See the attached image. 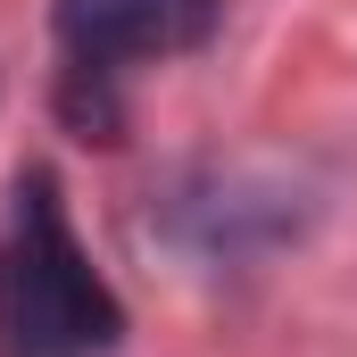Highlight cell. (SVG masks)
Here are the masks:
<instances>
[{"instance_id": "6da1fadb", "label": "cell", "mask_w": 357, "mask_h": 357, "mask_svg": "<svg viewBox=\"0 0 357 357\" xmlns=\"http://www.w3.org/2000/svg\"><path fill=\"white\" fill-rule=\"evenodd\" d=\"M116 333L125 307L75 241L59 183L33 167L0 216V357H108Z\"/></svg>"}, {"instance_id": "7a4b0ae2", "label": "cell", "mask_w": 357, "mask_h": 357, "mask_svg": "<svg viewBox=\"0 0 357 357\" xmlns=\"http://www.w3.org/2000/svg\"><path fill=\"white\" fill-rule=\"evenodd\" d=\"M67 108L91 133H116V84L150 59H183L225 25V0H59Z\"/></svg>"}]
</instances>
